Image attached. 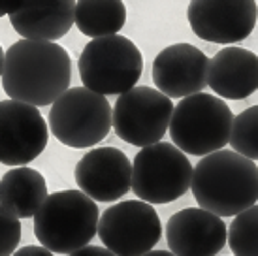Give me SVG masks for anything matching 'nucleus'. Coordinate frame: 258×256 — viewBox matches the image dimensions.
<instances>
[{"instance_id": "nucleus-1", "label": "nucleus", "mask_w": 258, "mask_h": 256, "mask_svg": "<svg viewBox=\"0 0 258 256\" xmlns=\"http://www.w3.org/2000/svg\"><path fill=\"white\" fill-rule=\"evenodd\" d=\"M72 60L55 42L19 40L6 51L2 87L12 100L30 106L55 104L70 89Z\"/></svg>"}, {"instance_id": "nucleus-2", "label": "nucleus", "mask_w": 258, "mask_h": 256, "mask_svg": "<svg viewBox=\"0 0 258 256\" xmlns=\"http://www.w3.org/2000/svg\"><path fill=\"white\" fill-rule=\"evenodd\" d=\"M192 194L198 207L217 217H236L256 204L258 166L236 151H217L194 166Z\"/></svg>"}, {"instance_id": "nucleus-3", "label": "nucleus", "mask_w": 258, "mask_h": 256, "mask_svg": "<svg viewBox=\"0 0 258 256\" xmlns=\"http://www.w3.org/2000/svg\"><path fill=\"white\" fill-rule=\"evenodd\" d=\"M100 211L81 190H58L47 196L34 215V234L51 252L72 254L98 234Z\"/></svg>"}, {"instance_id": "nucleus-4", "label": "nucleus", "mask_w": 258, "mask_h": 256, "mask_svg": "<svg viewBox=\"0 0 258 256\" xmlns=\"http://www.w3.org/2000/svg\"><path fill=\"white\" fill-rule=\"evenodd\" d=\"M234 113L213 94L198 93L173 107L170 136L175 147L194 157H206L230 143Z\"/></svg>"}, {"instance_id": "nucleus-5", "label": "nucleus", "mask_w": 258, "mask_h": 256, "mask_svg": "<svg viewBox=\"0 0 258 256\" xmlns=\"http://www.w3.org/2000/svg\"><path fill=\"white\" fill-rule=\"evenodd\" d=\"M144 72V57L136 43L121 34L94 38L87 43L79 57V76L83 87L94 93H128Z\"/></svg>"}, {"instance_id": "nucleus-6", "label": "nucleus", "mask_w": 258, "mask_h": 256, "mask_svg": "<svg viewBox=\"0 0 258 256\" xmlns=\"http://www.w3.org/2000/svg\"><path fill=\"white\" fill-rule=\"evenodd\" d=\"M113 126V107L104 94L72 87L51 104L49 128L66 147L87 149L100 143Z\"/></svg>"}, {"instance_id": "nucleus-7", "label": "nucleus", "mask_w": 258, "mask_h": 256, "mask_svg": "<svg viewBox=\"0 0 258 256\" xmlns=\"http://www.w3.org/2000/svg\"><path fill=\"white\" fill-rule=\"evenodd\" d=\"M194 168L173 143L158 142L136 153L132 162V190L147 204H168L192 185Z\"/></svg>"}, {"instance_id": "nucleus-8", "label": "nucleus", "mask_w": 258, "mask_h": 256, "mask_svg": "<svg viewBox=\"0 0 258 256\" xmlns=\"http://www.w3.org/2000/svg\"><path fill=\"white\" fill-rule=\"evenodd\" d=\"M98 235L115 256H144L158 243L162 224L153 204L126 200L102 213Z\"/></svg>"}, {"instance_id": "nucleus-9", "label": "nucleus", "mask_w": 258, "mask_h": 256, "mask_svg": "<svg viewBox=\"0 0 258 256\" xmlns=\"http://www.w3.org/2000/svg\"><path fill=\"white\" fill-rule=\"evenodd\" d=\"M172 98L153 87H134L121 94L113 106L115 134L130 145L147 147L158 143L170 128Z\"/></svg>"}, {"instance_id": "nucleus-10", "label": "nucleus", "mask_w": 258, "mask_h": 256, "mask_svg": "<svg viewBox=\"0 0 258 256\" xmlns=\"http://www.w3.org/2000/svg\"><path fill=\"white\" fill-rule=\"evenodd\" d=\"M47 122L36 106L17 100L0 102V162L27 166L47 147Z\"/></svg>"}, {"instance_id": "nucleus-11", "label": "nucleus", "mask_w": 258, "mask_h": 256, "mask_svg": "<svg viewBox=\"0 0 258 256\" xmlns=\"http://www.w3.org/2000/svg\"><path fill=\"white\" fill-rule=\"evenodd\" d=\"M188 25L200 40L237 43L249 38L256 27V0H190Z\"/></svg>"}, {"instance_id": "nucleus-12", "label": "nucleus", "mask_w": 258, "mask_h": 256, "mask_svg": "<svg viewBox=\"0 0 258 256\" xmlns=\"http://www.w3.org/2000/svg\"><path fill=\"white\" fill-rule=\"evenodd\" d=\"M74 177L89 198L115 202L132 188V162L117 147H96L81 157Z\"/></svg>"}, {"instance_id": "nucleus-13", "label": "nucleus", "mask_w": 258, "mask_h": 256, "mask_svg": "<svg viewBox=\"0 0 258 256\" xmlns=\"http://www.w3.org/2000/svg\"><path fill=\"white\" fill-rule=\"evenodd\" d=\"M151 76L160 93L183 100L208 85L209 58L190 43H173L155 57Z\"/></svg>"}, {"instance_id": "nucleus-14", "label": "nucleus", "mask_w": 258, "mask_h": 256, "mask_svg": "<svg viewBox=\"0 0 258 256\" xmlns=\"http://www.w3.org/2000/svg\"><path fill=\"white\" fill-rule=\"evenodd\" d=\"M228 230L221 217L202 207H186L168 219L166 241L175 256H217Z\"/></svg>"}, {"instance_id": "nucleus-15", "label": "nucleus", "mask_w": 258, "mask_h": 256, "mask_svg": "<svg viewBox=\"0 0 258 256\" xmlns=\"http://www.w3.org/2000/svg\"><path fill=\"white\" fill-rule=\"evenodd\" d=\"M78 0H23L10 25L23 40L57 42L76 23Z\"/></svg>"}, {"instance_id": "nucleus-16", "label": "nucleus", "mask_w": 258, "mask_h": 256, "mask_svg": "<svg viewBox=\"0 0 258 256\" xmlns=\"http://www.w3.org/2000/svg\"><path fill=\"white\" fill-rule=\"evenodd\" d=\"M208 85L221 98L243 100L258 91V55L243 47H224L209 58Z\"/></svg>"}, {"instance_id": "nucleus-17", "label": "nucleus", "mask_w": 258, "mask_h": 256, "mask_svg": "<svg viewBox=\"0 0 258 256\" xmlns=\"http://www.w3.org/2000/svg\"><path fill=\"white\" fill-rule=\"evenodd\" d=\"M45 177L34 168H12L0 179V204L17 219H30L47 200Z\"/></svg>"}, {"instance_id": "nucleus-18", "label": "nucleus", "mask_w": 258, "mask_h": 256, "mask_svg": "<svg viewBox=\"0 0 258 256\" xmlns=\"http://www.w3.org/2000/svg\"><path fill=\"white\" fill-rule=\"evenodd\" d=\"M126 23V6L122 0H78L76 25L81 34L94 38L113 36Z\"/></svg>"}, {"instance_id": "nucleus-19", "label": "nucleus", "mask_w": 258, "mask_h": 256, "mask_svg": "<svg viewBox=\"0 0 258 256\" xmlns=\"http://www.w3.org/2000/svg\"><path fill=\"white\" fill-rule=\"evenodd\" d=\"M228 245L234 256H258V206L236 215L228 230Z\"/></svg>"}, {"instance_id": "nucleus-20", "label": "nucleus", "mask_w": 258, "mask_h": 256, "mask_svg": "<svg viewBox=\"0 0 258 256\" xmlns=\"http://www.w3.org/2000/svg\"><path fill=\"white\" fill-rule=\"evenodd\" d=\"M230 145L245 158L258 160V106L247 107L234 117Z\"/></svg>"}, {"instance_id": "nucleus-21", "label": "nucleus", "mask_w": 258, "mask_h": 256, "mask_svg": "<svg viewBox=\"0 0 258 256\" xmlns=\"http://www.w3.org/2000/svg\"><path fill=\"white\" fill-rule=\"evenodd\" d=\"M21 241V222L0 204V256H12Z\"/></svg>"}, {"instance_id": "nucleus-22", "label": "nucleus", "mask_w": 258, "mask_h": 256, "mask_svg": "<svg viewBox=\"0 0 258 256\" xmlns=\"http://www.w3.org/2000/svg\"><path fill=\"white\" fill-rule=\"evenodd\" d=\"M70 256H115L113 252L106 247H93V245H87L83 249L76 250Z\"/></svg>"}, {"instance_id": "nucleus-23", "label": "nucleus", "mask_w": 258, "mask_h": 256, "mask_svg": "<svg viewBox=\"0 0 258 256\" xmlns=\"http://www.w3.org/2000/svg\"><path fill=\"white\" fill-rule=\"evenodd\" d=\"M12 256H53V252L47 250L45 247H34V245H29V247H23V249L15 250Z\"/></svg>"}, {"instance_id": "nucleus-24", "label": "nucleus", "mask_w": 258, "mask_h": 256, "mask_svg": "<svg viewBox=\"0 0 258 256\" xmlns=\"http://www.w3.org/2000/svg\"><path fill=\"white\" fill-rule=\"evenodd\" d=\"M21 2L23 0H0V17L14 14L15 10L21 6Z\"/></svg>"}, {"instance_id": "nucleus-25", "label": "nucleus", "mask_w": 258, "mask_h": 256, "mask_svg": "<svg viewBox=\"0 0 258 256\" xmlns=\"http://www.w3.org/2000/svg\"><path fill=\"white\" fill-rule=\"evenodd\" d=\"M144 256H175L172 252V250H170V252H168V250H151V252H147V254H144Z\"/></svg>"}, {"instance_id": "nucleus-26", "label": "nucleus", "mask_w": 258, "mask_h": 256, "mask_svg": "<svg viewBox=\"0 0 258 256\" xmlns=\"http://www.w3.org/2000/svg\"><path fill=\"white\" fill-rule=\"evenodd\" d=\"M4 60H6V53L2 51V45H0V78L4 74Z\"/></svg>"}]
</instances>
